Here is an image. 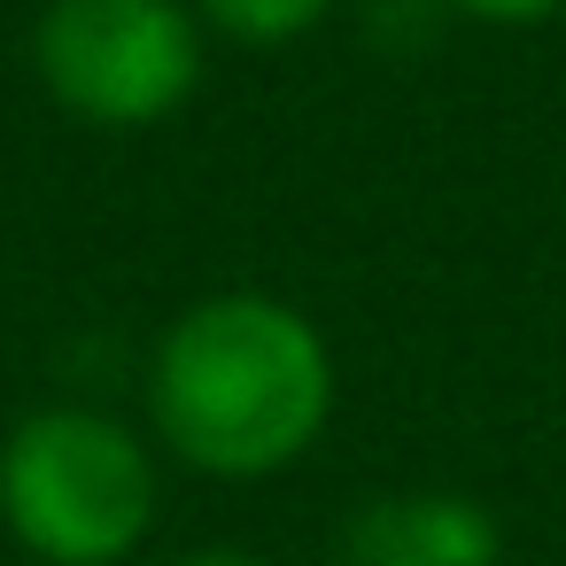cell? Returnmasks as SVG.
Returning <instances> with one entry per match:
<instances>
[{
    "label": "cell",
    "instance_id": "obj_3",
    "mask_svg": "<svg viewBox=\"0 0 566 566\" xmlns=\"http://www.w3.org/2000/svg\"><path fill=\"white\" fill-rule=\"evenodd\" d=\"M202 17L187 0H48L32 24L40 94L94 133H148L202 86Z\"/></svg>",
    "mask_w": 566,
    "mask_h": 566
},
{
    "label": "cell",
    "instance_id": "obj_6",
    "mask_svg": "<svg viewBox=\"0 0 566 566\" xmlns=\"http://www.w3.org/2000/svg\"><path fill=\"white\" fill-rule=\"evenodd\" d=\"M465 24H496V32H535L551 17H566V0H450Z\"/></svg>",
    "mask_w": 566,
    "mask_h": 566
},
{
    "label": "cell",
    "instance_id": "obj_5",
    "mask_svg": "<svg viewBox=\"0 0 566 566\" xmlns=\"http://www.w3.org/2000/svg\"><path fill=\"white\" fill-rule=\"evenodd\" d=\"M187 9L233 48H295L334 17V0H187Z\"/></svg>",
    "mask_w": 566,
    "mask_h": 566
},
{
    "label": "cell",
    "instance_id": "obj_4",
    "mask_svg": "<svg viewBox=\"0 0 566 566\" xmlns=\"http://www.w3.org/2000/svg\"><path fill=\"white\" fill-rule=\"evenodd\" d=\"M342 566H504V520L473 489H380L349 512Z\"/></svg>",
    "mask_w": 566,
    "mask_h": 566
},
{
    "label": "cell",
    "instance_id": "obj_1",
    "mask_svg": "<svg viewBox=\"0 0 566 566\" xmlns=\"http://www.w3.org/2000/svg\"><path fill=\"white\" fill-rule=\"evenodd\" d=\"M148 442L202 481H272L303 465L342 403L318 318L264 287L195 295L148 349Z\"/></svg>",
    "mask_w": 566,
    "mask_h": 566
},
{
    "label": "cell",
    "instance_id": "obj_2",
    "mask_svg": "<svg viewBox=\"0 0 566 566\" xmlns=\"http://www.w3.org/2000/svg\"><path fill=\"white\" fill-rule=\"evenodd\" d=\"M164 504L148 427L102 403H40L0 434V527L40 566H125Z\"/></svg>",
    "mask_w": 566,
    "mask_h": 566
},
{
    "label": "cell",
    "instance_id": "obj_7",
    "mask_svg": "<svg viewBox=\"0 0 566 566\" xmlns=\"http://www.w3.org/2000/svg\"><path fill=\"white\" fill-rule=\"evenodd\" d=\"M171 566H280V558H264L249 543H202V551H179Z\"/></svg>",
    "mask_w": 566,
    "mask_h": 566
}]
</instances>
